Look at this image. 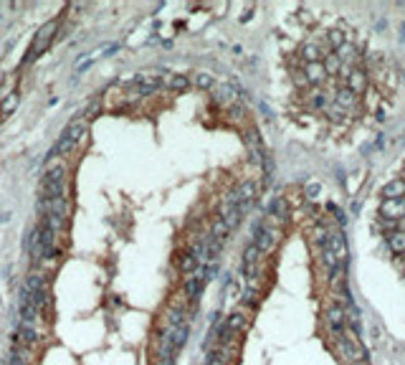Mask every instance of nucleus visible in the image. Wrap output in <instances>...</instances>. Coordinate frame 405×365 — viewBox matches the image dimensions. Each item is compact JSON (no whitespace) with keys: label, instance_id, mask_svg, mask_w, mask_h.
<instances>
[{"label":"nucleus","instance_id":"obj_1","mask_svg":"<svg viewBox=\"0 0 405 365\" xmlns=\"http://www.w3.org/2000/svg\"><path fill=\"white\" fill-rule=\"evenodd\" d=\"M86 119L84 117H76L73 122H68L66 130L61 132V137L56 140V145L51 147V152H48V160H54V157H64L68 155L71 150H76V147L84 142V137H86Z\"/></svg>","mask_w":405,"mask_h":365},{"label":"nucleus","instance_id":"obj_2","mask_svg":"<svg viewBox=\"0 0 405 365\" xmlns=\"http://www.w3.org/2000/svg\"><path fill=\"white\" fill-rule=\"evenodd\" d=\"M56 28H59V20H48V23H43V26L36 31V36H33V41H31V46H28L26 56H23V66L33 64L41 54H46V51H48V46L54 43Z\"/></svg>","mask_w":405,"mask_h":365},{"label":"nucleus","instance_id":"obj_3","mask_svg":"<svg viewBox=\"0 0 405 365\" xmlns=\"http://www.w3.org/2000/svg\"><path fill=\"white\" fill-rule=\"evenodd\" d=\"M20 289L31 297V302H33L38 309H46V307H48V279H46V274H38V272L28 274L26 282L20 284Z\"/></svg>","mask_w":405,"mask_h":365},{"label":"nucleus","instance_id":"obj_4","mask_svg":"<svg viewBox=\"0 0 405 365\" xmlns=\"http://www.w3.org/2000/svg\"><path fill=\"white\" fill-rule=\"evenodd\" d=\"M59 196H66V167L64 165L46 170V175L41 180V198H59Z\"/></svg>","mask_w":405,"mask_h":365},{"label":"nucleus","instance_id":"obj_5","mask_svg":"<svg viewBox=\"0 0 405 365\" xmlns=\"http://www.w3.org/2000/svg\"><path fill=\"white\" fill-rule=\"evenodd\" d=\"M38 340V330L36 327H28V325H18L15 332H13V348H26L31 350Z\"/></svg>","mask_w":405,"mask_h":365},{"label":"nucleus","instance_id":"obj_6","mask_svg":"<svg viewBox=\"0 0 405 365\" xmlns=\"http://www.w3.org/2000/svg\"><path fill=\"white\" fill-rule=\"evenodd\" d=\"M327 246H330V251L335 254V259H337L339 264H344V259H347V246H344V236H342V231L335 228V231L330 233V244H327Z\"/></svg>","mask_w":405,"mask_h":365},{"label":"nucleus","instance_id":"obj_7","mask_svg":"<svg viewBox=\"0 0 405 365\" xmlns=\"http://www.w3.org/2000/svg\"><path fill=\"white\" fill-rule=\"evenodd\" d=\"M383 216L390 221H398L405 216V201L400 198V201H383Z\"/></svg>","mask_w":405,"mask_h":365},{"label":"nucleus","instance_id":"obj_8","mask_svg":"<svg viewBox=\"0 0 405 365\" xmlns=\"http://www.w3.org/2000/svg\"><path fill=\"white\" fill-rule=\"evenodd\" d=\"M273 244H276V231L269 228V226H264L261 231H259V236H256V246H259V251L261 254H266L273 249Z\"/></svg>","mask_w":405,"mask_h":365},{"label":"nucleus","instance_id":"obj_9","mask_svg":"<svg viewBox=\"0 0 405 365\" xmlns=\"http://www.w3.org/2000/svg\"><path fill=\"white\" fill-rule=\"evenodd\" d=\"M383 193H385L388 201H400L405 196V180H393V183H388Z\"/></svg>","mask_w":405,"mask_h":365},{"label":"nucleus","instance_id":"obj_10","mask_svg":"<svg viewBox=\"0 0 405 365\" xmlns=\"http://www.w3.org/2000/svg\"><path fill=\"white\" fill-rule=\"evenodd\" d=\"M18 102H20L18 91H13V94H8L5 99H0V117H8V114H13V112H15V107H18Z\"/></svg>","mask_w":405,"mask_h":365},{"label":"nucleus","instance_id":"obj_11","mask_svg":"<svg viewBox=\"0 0 405 365\" xmlns=\"http://www.w3.org/2000/svg\"><path fill=\"white\" fill-rule=\"evenodd\" d=\"M388 246H390V251L403 254V251H405V231H403V228H398L393 236H388Z\"/></svg>","mask_w":405,"mask_h":365},{"label":"nucleus","instance_id":"obj_12","mask_svg":"<svg viewBox=\"0 0 405 365\" xmlns=\"http://www.w3.org/2000/svg\"><path fill=\"white\" fill-rule=\"evenodd\" d=\"M165 86H170V89H175V91H183V89H188V79H185V76H167V79H165Z\"/></svg>","mask_w":405,"mask_h":365},{"label":"nucleus","instance_id":"obj_13","mask_svg":"<svg viewBox=\"0 0 405 365\" xmlns=\"http://www.w3.org/2000/svg\"><path fill=\"white\" fill-rule=\"evenodd\" d=\"M349 91H362L365 89V76L360 71H355L352 76H349V86H347Z\"/></svg>","mask_w":405,"mask_h":365},{"label":"nucleus","instance_id":"obj_14","mask_svg":"<svg viewBox=\"0 0 405 365\" xmlns=\"http://www.w3.org/2000/svg\"><path fill=\"white\" fill-rule=\"evenodd\" d=\"M243 322H246L243 312H236V314H231V320H228V332H236V330H241V327H243Z\"/></svg>","mask_w":405,"mask_h":365},{"label":"nucleus","instance_id":"obj_15","mask_svg":"<svg viewBox=\"0 0 405 365\" xmlns=\"http://www.w3.org/2000/svg\"><path fill=\"white\" fill-rule=\"evenodd\" d=\"M195 84L202 86V89H210V86H213V79H210L208 74H198V76H195Z\"/></svg>","mask_w":405,"mask_h":365},{"label":"nucleus","instance_id":"obj_16","mask_svg":"<svg viewBox=\"0 0 405 365\" xmlns=\"http://www.w3.org/2000/svg\"><path fill=\"white\" fill-rule=\"evenodd\" d=\"M317 193H319V185L314 183V185H312V188L307 190V196H309V198H317Z\"/></svg>","mask_w":405,"mask_h":365}]
</instances>
